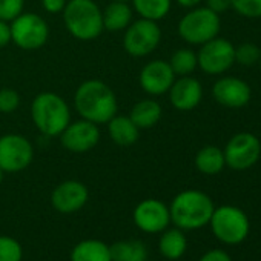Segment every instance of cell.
Wrapping results in <instances>:
<instances>
[{"label": "cell", "instance_id": "cell-1", "mask_svg": "<svg viewBox=\"0 0 261 261\" xmlns=\"http://www.w3.org/2000/svg\"><path fill=\"white\" fill-rule=\"evenodd\" d=\"M74 106L80 118L95 124H106L118 111L114 91L101 80L83 82L74 94Z\"/></svg>", "mask_w": 261, "mask_h": 261}, {"label": "cell", "instance_id": "cell-2", "mask_svg": "<svg viewBox=\"0 0 261 261\" xmlns=\"http://www.w3.org/2000/svg\"><path fill=\"white\" fill-rule=\"evenodd\" d=\"M215 206L212 198L198 189L177 194L169 206L171 223L181 230H195L209 224Z\"/></svg>", "mask_w": 261, "mask_h": 261}, {"label": "cell", "instance_id": "cell-3", "mask_svg": "<svg viewBox=\"0 0 261 261\" xmlns=\"http://www.w3.org/2000/svg\"><path fill=\"white\" fill-rule=\"evenodd\" d=\"M34 126L45 137H59L71 121L68 103L56 92H40L31 103Z\"/></svg>", "mask_w": 261, "mask_h": 261}, {"label": "cell", "instance_id": "cell-4", "mask_svg": "<svg viewBox=\"0 0 261 261\" xmlns=\"http://www.w3.org/2000/svg\"><path fill=\"white\" fill-rule=\"evenodd\" d=\"M62 13L68 33L77 40L89 42L105 31L101 10L94 0H68Z\"/></svg>", "mask_w": 261, "mask_h": 261}, {"label": "cell", "instance_id": "cell-5", "mask_svg": "<svg viewBox=\"0 0 261 261\" xmlns=\"http://www.w3.org/2000/svg\"><path fill=\"white\" fill-rule=\"evenodd\" d=\"M209 224L215 238L229 246L241 244L250 232L249 217L243 209L232 204L215 207Z\"/></svg>", "mask_w": 261, "mask_h": 261}, {"label": "cell", "instance_id": "cell-6", "mask_svg": "<svg viewBox=\"0 0 261 261\" xmlns=\"http://www.w3.org/2000/svg\"><path fill=\"white\" fill-rule=\"evenodd\" d=\"M220 14L207 7H195L189 10L178 22V36L189 45H203L220 34Z\"/></svg>", "mask_w": 261, "mask_h": 261}, {"label": "cell", "instance_id": "cell-7", "mask_svg": "<svg viewBox=\"0 0 261 261\" xmlns=\"http://www.w3.org/2000/svg\"><path fill=\"white\" fill-rule=\"evenodd\" d=\"M162 42V30L157 22L139 19L130 22L124 30L123 48L133 57H146L152 54Z\"/></svg>", "mask_w": 261, "mask_h": 261}, {"label": "cell", "instance_id": "cell-8", "mask_svg": "<svg viewBox=\"0 0 261 261\" xmlns=\"http://www.w3.org/2000/svg\"><path fill=\"white\" fill-rule=\"evenodd\" d=\"M11 27V42L25 51H36L42 48L49 37V27L43 17L34 13H22L13 22Z\"/></svg>", "mask_w": 261, "mask_h": 261}, {"label": "cell", "instance_id": "cell-9", "mask_svg": "<svg viewBox=\"0 0 261 261\" xmlns=\"http://www.w3.org/2000/svg\"><path fill=\"white\" fill-rule=\"evenodd\" d=\"M198 68L209 75H221L235 65V46L221 37H215L203 45L197 53Z\"/></svg>", "mask_w": 261, "mask_h": 261}, {"label": "cell", "instance_id": "cell-10", "mask_svg": "<svg viewBox=\"0 0 261 261\" xmlns=\"http://www.w3.org/2000/svg\"><path fill=\"white\" fill-rule=\"evenodd\" d=\"M224 162L233 171L250 169L261 157V143L252 133H238L230 137L224 149Z\"/></svg>", "mask_w": 261, "mask_h": 261}, {"label": "cell", "instance_id": "cell-11", "mask_svg": "<svg viewBox=\"0 0 261 261\" xmlns=\"http://www.w3.org/2000/svg\"><path fill=\"white\" fill-rule=\"evenodd\" d=\"M34 159L31 142L20 134H5L0 137V169L16 174L27 169Z\"/></svg>", "mask_w": 261, "mask_h": 261}, {"label": "cell", "instance_id": "cell-12", "mask_svg": "<svg viewBox=\"0 0 261 261\" xmlns=\"http://www.w3.org/2000/svg\"><path fill=\"white\" fill-rule=\"evenodd\" d=\"M62 146L74 154H85L94 149L100 142V129L98 124L88 121L85 118L69 121L59 136Z\"/></svg>", "mask_w": 261, "mask_h": 261}, {"label": "cell", "instance_id": "cell-13", "mask_svg": "<svg viewBox=\"0 0 261 261\" xmlns=\"http://www.w3.org/2000/svg\"><path fill=\"white\" fill-rule=\"evenodd\" d=\"M134 223L146 233H160L171 223L169 206L157 198H146L134 209Z\"/></svg>", "mask_w": 261, "mask_h": 261}, {"label": "cell", "instance_id": "cell-14", "mask_svg": "<svg viewBox=\"0 0 261 261\" xmlns=\"http://www.w3.org/2000/svg\"><path fill=\"white\" fill-rule=\"evenodd\" d=\"M214 100L230 109H238L246 106L252 98V89L249 83L238 77H221L212 86Z\"/></svg>", "mask_w": 261, "mask_h": 261}, {"label": "cell", "instance_id": "cell-15", "mask_svg": "<svg viewBox=\"0 0 261 261\" xmlns=\"http://www.w3.org/2000/svg\"><path fill=\"white\" fill-rule=\"evenodd\" d=\"M175 77L177 75L174 74L169 62L157 59V60H151L142 68L139 82L146 94L157 97V95L168 94Z\"/></svg>", "mask_w": 261, "mask_h": 261}, {"label": "cell", "instance_id": "cell-16", "mask_svg": "<svg viewBox=\"0 0 261 261\" xmlns=\"http://www.w3.org/2000/svg\"><path fill=\"white\" fill-rule=\"evenodd\" d=\"M89 198L88 188L77 180H66L60 183L51 195V203L56 211L62 214H72L80 211Z\"/></svg>", "mask_w": 261, "mask_h": 261}, {"label": "cell", "instance_id": "cell-17", "mask_svg": "<svg viewBox=\"0 0 261 261\" xmlns=\"http://www.w3.org/2000/svg\"><path fill=\"white\" fill-rule=\"evenodd\" d=\"M168 94H169L171 105L177 111L188 112L200 105L203 98V86L195 77L183 75L174 80Z\"/></svg>", "mask_w": 261, "mask_h": 261}, {"label": "cell", "instance_id": "cell-18", "mask_svg": "<svg viewBox=\"0 0 261 261\" xmlns=\"http://www.w3.org/2000/svg\"><path fill=\"white\" fill-rule=\"evenodd\" d=\"M108 136L118 146H130L139 140L140 129L129 118V115H114L108 123Z\"/></svg>", "mask_w": 261, "mask_h": 261}, {"label": "cell", "instance_id": "cell-19", "mask_svg": "<svg viewBox=\"0 0 261 261\" xmlns=\"http://www.w3.org/2000/svg\"><path fill=\"white\" fill-rule=\"evenodd\" d=\"M163 115V108L157 100L143 98L137 101L129 112V118L134 121L139 129H151L154 127Z\"/></svg>", "mask_w": 261, "mask_h": 261}, {"label": "cell", "instance_id": "cell-20", "mask_svg": "<svg viewBox=\"0 0 261 261\" xmlns=\"http://www.w3.org/2000/svg\"><path fill=\"white\" fill-rule=\"evenodd\" d=\"M134 10L129 4L123 2H111L103 11H101V20H103V30L111 33L124 31L129 23L133 22Z\"/></svg>", "mask_w": 261, "mask_h": 261}, {"label": "cell", "instance_id": "cell-21", "mask_svg": "<svg viewBox=\"0 0 261 261\" xmlns=\"http://www.w3.org/2000/svg\"><path fill=\"white\" fill-rule=\"evenodd\" d=\"M71 261H112L109 246L100 240H83L74 246Z\"/></svg>", "mask_w": 261, "mask_h": 261}, {"label": "cell", "instance_id": "cell-22", "mask_svg": "<svg viewBox=\"0 0 261 261\" xmlns=\"http://www.w3.org/2000/svg\"><path fill=\"white\" fill-rule=\"evenodd\" d=\"M159 249L165 258L172 259V261L180 259L188 249V240H186L185 232L178 227L165 229L159 241Z\"/></svg>", "mask_w": 261, "mask_h": 261}, {"label": "cell", "instance_id": "cell-23", "mask_svg": "<svg viewBox=\"0 0 261 261\" xmlns=\"http://www.w3.org/2000/svg\"><path fill=\"white\" fill-rule=\"evenodd\" d=\"M226 166L223 149L214 145L201 148L195 155V168L204 175H217Z\"/></svg>", "mask_w": 261, "mask_h": 261}, {"label": "cell", "instance_id": "cell-24", "mask_svg": "<svg viewBox=\"0 0 261 261\" xmlns=\"http://www.w3.org/2000/svg\"><path fill=\"white\" fill-rule=\"evenodd\" d=\"M112 261H148V249L139 240H120L109 246Z\"/></svg>", "mask_w": 261, "mask_h": 261}, {"label": "cell", "instance_id": "cell-25", "mask_svg": "<svg viewBox=\"0 0 261 261\" xmlns=\"http://www.w3.org/2000/svg\"><path fill=\"white\" fill-rule=\"evenodd\" d=\"M130 4L142 19L159 22L169 14L172 0H130Z\"/></svg>", "mask_w": 261, "mask_h": 261}, {"label": "cell", "instance_id": "cell-26", "mask_svg": "<svg viewBox=\"0 0 261 261\" xmlns=\"http://www.w3.org/2000/svg\"><path fill=\"white\" fill-rule=\"evenodd\" d=\"M169 65H171L175 75H180V77L191 75L198 68L197 53H194L189 48H180L171 56Z\"/></svg>", "mask_w": 261, "mask_h": 261}, {"label": "cell", "instance_id": "cell-27", "mask_svg": "<svg viewBox=\"0 0 261 261\" xmlns=\"http://www.w3.org/2000/svg\"><path fill=\"white\" fill-rule=\"evenodd\" d=\"M261 59V48L255 43H241L235 46V63L250 68L253 65H258Z\"/></svg>", "mask_w": 261, "mask_h": 261}, {"label": "cell", "instance_id": "cell-28", "mask_svg": "<svg viewBox=\"0 0 261 261\" xmlns=\"http://www.w3.org/2000/svg\"><path fill=\"white\" fill-rule=\"evenodd\" d=\"M23 250L20 243L7 235H0V261H22Z\"/></svg>", "mask_w": 261, "mask_h": 261}, {"label": "cell", "instance_id": "cell-29", "mask_svg": "<svg viewBox=\"0 0 261 261\" xmlns=\"http://www.w3.org/2000/svg\"><path fill=\"white\" fill-rule=\"evenodd\" d=\"M232 10L246 19H261V0H232Z\"/></svg>", "mask_w": 261, "mask_h": 261}, {"label": "cell", "instance_id": "cell-30", "mask_svg": "<svg viewBox=\"0 0 261 261\" xmlns=\"http://www.w3.org/2000/svg\"><path fill=\"white\" fill-rule=\"evenodd\" d=\"M25 0H0V20L13 22L23 13Z\"/></svg>", "mask_w": 261, "mask_h": 261}, {"label": "cell", "instance_id": "cell-31", "mask_svg": "<svg viewBox=\"0 0 261 261\" xmlns=\"http://www.w3.org/2000/svg\"><path fill=\"white\" fill-rule=\"evenodd\" d=\"M19 105H20V95L14 89L11 88L0 89V112L11 114L19 108Z\"/></svg>", "mask_w": 261, "mask_h": 261}, {"label": "cell", "instance_id": "cell-32", "mask_svg": "<svg viewBox=\"0 0 261 261\" xmlns=\"http://www.w3.org/2000/svg\"><path fill=\"white\" fill-rule=\"evenodd\" d=\"M200 261H232V258L223 249H211L206 253H203Z\"/></svg>", "mask_w": 261, "mask_h": 261}, {"label": "cell", "instance_id": "cell-33", "mask_svg": "<svg viewBox=\"0 0 261 261\" xmlns=\"http://www.w3.org/2000/svg\"><path fill=\"white\" fill-rule=\"evenodd\" d=\"M206 7L217 14H223L232 10V0H206Z\"/></svg>", "mask_w": 261, "mask_h": 261}, {"label": "cell", "instance_id": "cell-34", "mask_svg": "<svg viewBox=\"0 0 261 261\" xmlns=\"http://www.w3.org/2000/svg\"><path fill=\"white\" fill-rule=\"evenodd\" d=\"M68 0H42L43 10L49 14H59L63 11Z\"/></svg>", "mask_w": 261, "mask_h": 261}, {"label": "cell", "instance_id": "cell-35", "mask_svg": "<svg viewBox=\"0 0 261 261\" xmlns=\"http://www.w3.org/2000/svg\"><path fill=\"white\" fill-rule=\"evenodd\" d=\"M11 42V27L10 22L0 20V48L7 46Z\"/></svg>", "mask_w": 261, "mask_h": 261}, {"label": "cell", "instance_id": "cell-36", "mask_svg": "<svg viewBox=\"0 0 261 261\" xmlns=\"http://www.w3.org/2000/svg\"><path fill=\"white\" fill-rule=\"evenodd\" d=\"M175 2L183 7V8H188V10H192L195 7H200V4L203 2V0H175Z\"/></svg>", "mask_w": 261, "mask_h": 261}, {"label": "cell", "instance_id": "cell-37", "mask_svg": "<svg viewBox=\"0 0 261 261\" xmlns=\"http://www.w3.org/2000/svg\"><path fill=\"white\" fill-rule=\"evenodd\" d=\"M4 175H5V172L0 169V185H2V181H4Z\"/></svg>", "mask_w": 261, "mask_h": 261}, {"label": "cell", "instance_id": "cell-38", "mask_svg": "<svg viewBox=\"0 0 261 261\" xmlns=\"http://www.w3.org/2000/svg\"><path fill=\"white\" fill-rule=\"evenodd\" d=\"M112 2H123V4H130V0H112Z\"/></svg>", "mask_w": 261, "mask_h": 261}, {"label": "cell", "instance_id": "cell-39", "mask_svg": "<svg viewBox=\"0 0 261 261\" xmlns=\"http://www.w3.org/2000/svg\"><path fill=\"white\" fill-rule=\"evenodd\" d=\"M258 66H259V72H261V59H259V63H258Z\"/></svg>", "mask_w": 261, "mask_h": 261}, {"label": "cell", "instance_id": "cell-40", "mask_svg": "<svg viewBox=\"0 0 261 261\" xmlns=\"http://www.w3.org/2000/svg\"><path fill=\"white\" fill-rule=\"evenodd\" d=\"M258 139H259V143H261V136H259V137H258Z\"/></svg>", "mask_w": 261, "mask_h": 261}]
</instances>
